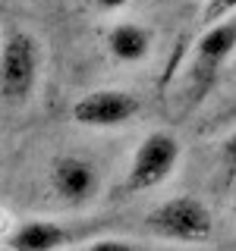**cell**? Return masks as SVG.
Wrapping results in <instances>:
<instances>
[{"label": "cell", "instance_id": "9", "mask_svg": "<svg viewBox=\"0 0 236 251\" xmlns=\"http://www.w3.org/2000/svg\"><path fill=\"white\" fill-rule=\"evenodd\" d=\"M82 251H214V248H195V245H173V248H164V245H148V242H132V239H120V235L107 232V235H98L94 242L82 245Z\"/></svg>", "mask_w": 236, "mask_h": 251}, {"label": "cell", "instance_id": "2", "mask_svg": "<svg viewBox=\"0 0 236 251\" xmlns=\"http://www.w3.org/2000/svg\"><path fill=\"white\" fill-rule=\"evenodd\" d=\"M41 41L29 28L6 31L3 57H0V94L10 107H22L35 98V88L41 82Z\"/></svg>", "mask_w": 236, "mask_h": 251}, {"label": "cell", "instance_id": "11", "mask_svg": "<svg viewBox=\"0 0 236 251\" xmlns=\"http://www.w3.org/2000/svg\"><path fill=\"white\" fill-rule=\"evenodd\" d=\"M220 163H224L227 176H236V129L220 141Z\"/></svg>", "mask_w": 236, "mask_h": 251}, {"label": "cell", "instance_id": "5", "mask_svg": "<svg viewBox=\"0 0 236 251\" xmlns=\"http://www.w3.org/2000/svg\"><path fill=\"white\" fill-rule=\"evenodd\" d=\"M179 157H183V145H179V138L173 132H164V129L148 132L129 160L123 192L142 195V192H151V188L164 185L173 176V170L179 167Z\"/></svg>", "mask_w": 236, "mask_h": 251}, {"label": "cell", "instance_id": "6", "mask_svg": "<svg viewBox=\"0 0 236 251\" xmlns=\"http://www.w3.org/2000/svg\"><path fill=\"white\" fill-rule=\"evenodd\" d=\"M142 113L139 94L123 91V88H94L73 104L69 116L82 129H120V126L132 123Z\"/></svg>", "mask_w": 236, "mask_h": 251}, {"label": "cell", "instance_id": "1", "mask_svg": "<svg viewBox=\"0 0 236 251\" xmlns=\"http://www.w3.org/2000/svg\"><path fill=\"white\" fill-rule=\"evenodd\" d=\"M114 220H47V217H22L3 223V248L6 251H66L82 248L94 242L98 235L117 232Z\"/></svg>", "mask_w": 236, "mask_h": 251}, {"label": "cell", "instance_id": "7", "mask_svg": "<svg viewBox=\"0 0 236 251\" xmlns=\"http://www.w3.org/2000/svg\"><path fill=\"white\" fill-rule=\"evenodd\" d=\"M51 188L66 207H85L101 188V170L82 154H63L51 167Z\"/></svg>", "mask_w": 236, "mask_h": 251}, {"label": "cell", "instance_id": "3", "mask_svg": "<svg viewBox=\"0 0 236 251\" xmlns=\"http://www.w3.org/2000/svg\"><path fill=\"white\" fill-rule=\"evenodd\" d=\"M148 232L170 245H208L214 235V217L208 204L192 198V195H177V198L161 201L145 217Z\"/></svg>", "mask_w": 236, "mask_h": 251}, {"label": "cell", "instance_id": "12", "mask_svg": "<svg viewBox=\"0 0 236 251\" xmlns=\"http://www.w3.org/2000/svg\"><path fill=\"white\" fill-rule=\"evenodd\" d=\"M94 6H98L101 13H117V10H123V6H129V0H91Z\"/></svg>", "mask_w": 236, "mask_h": 251}, {"label": "cell", "instance_id": "10", "mask_svg": "<svg viewBox=\"0 0 236 251\" xmlns=\"http://www.w3.org/2000/svg\"><path fill=\"white\" fill-rule=\"evenodd\" d=\"M236 13V0H205L202 6V25H214Z\"/></svg>", "mask_w": 236, "mask_h": 251}, {"label": "cell", "instance_id": "4", "mask_svg": "<svg viewBox=\"0 0 236 251\" xmlns=\"http://www.w3.org/2000/svg\"><path fill=\"white\" fill-rule=\"evenodd\" d=\"M236 57V13L227 19L205 25L202 38L192 47V57L186 66V82L192 91V100H205V94L217 85L227 63Z\"/></svg>", "mask_w": 236, "mask_h": 251}, {"label": "cell", "instance_id": "8", "mask_svg": "<svg viewBox=\"0 0 236 251\" xmlns=\"http://www.w3.org/2000/svg\"><path fill=\"white\" fill-rule=\"evenodd\" d=\"M104 47L117 63L132 66V63L148 60V53L154 47V31L136 19H123V22H114L104 31Z\"/></svg>", "mask_w": 236, "mask_h": 251}]
</instances>
